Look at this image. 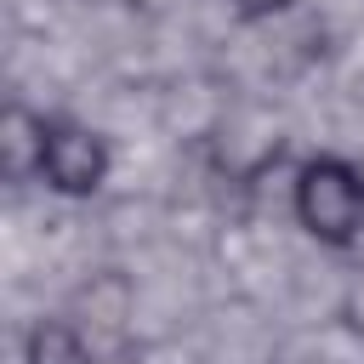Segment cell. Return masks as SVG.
Wrapping results in <instances>:
<instances>
[{
	"mask_svg": "<svg viewBox=\"0 0 364 364\" xmlns=\"http://www.w3.org/2000/svg\"><path fill=\"white\" fill-rule=\"evenodd\" d=\"M40 154H46V114L11 102L0 114V171L11 188H28L40 182Z\"/></svg>",
	"mask_w": 364,
	"mask_h": 364,
	"instance_id": "obj_3",
	"label": "cell"
},
{
	"mask_svg": "<svg viewBox=\"0 0 364 364\" xmlns=\"http://www.w3.org/2000/svg\"><path fill=\"white\" fill-rule=\"evenodd\" d=\"M23 364H97V341L85 336L80 318L40 313L23 330Z\"/></svg>",
	"mask_w": 364,
	"mask_h": 364,
	"instance_id": "obj_4",
	"label": "cell"
},
{
	"mask_svg": "<svg viewBox=\"0 0 364 364\" xmlns=\"http://www.w3.org/2000/svg\"><path fill=\"white\" fill-rule=\"evenodd\" d=\"M114 171V154L108 142L85 125V119H68V114H46V154H40V182L63 199H91L102 193Z\"/></svg>",
	"mask_w": 364,
	"mask_h": 364,
	"instance_id": "obj_2",
	"label": "cell"
},
{
	"mask_svg": "<svg viewBox=\"0 0 364 364\" xmlns=\"http://www.w3.org/2000/svg\"><path fill=\"white\" fill-rule=\"evenodd\" d=\"M290 216L324 250H353L364 239V165L347 154H313L290 171Z\"/></svg>",
	"mask_w": 364,
	"mask_h": 364,
	"instance_id": "obj_1",
	"label": "cell"
},
{
	"mask_svg": "<svg viewBox=\"0 0 364 364\" xmlns=\"http://www.w3.org/2000/svg\"><path fill=\"white\" fill-rule=\"evenodd\" d=\"M336 318H341V330L347 336H358L364 341V262L341 279V296H336Z\"/></svg>",
	"mask_w": 364,
	"mask_h": 364,
	"instance_id": "obj_5",
	"label": "cell"
},
{
	"mask_svg": "<svg viewBox=\"0 0 364 364\" xmlns=\"http://www.w3.org/2000/svg\"><path fill=\"white\" fill-rule=\"evenodd\" d=\"M296 0H233V11L245 17V23H262V17H279V11H290Z\"/></svg>",
	"mask_w": 364,
	"mask_h": 364,
	"instance_id": "obj_6",
	"label": "cell"
}]
</instances>
